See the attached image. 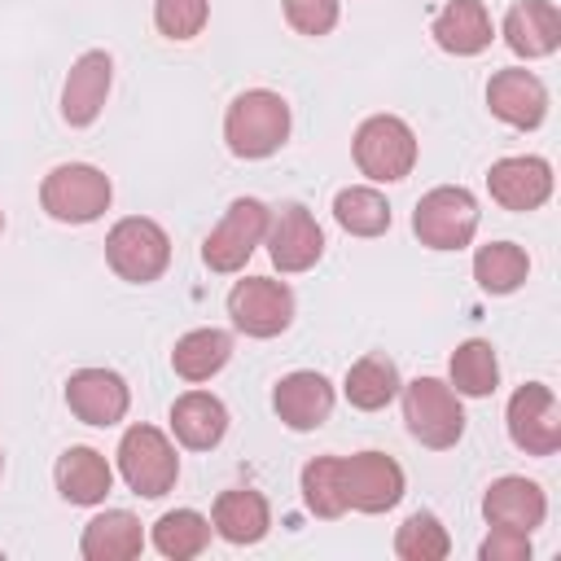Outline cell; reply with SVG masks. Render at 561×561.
<instances>
[{"label": "cell", "mask_w": 561, "mask_h": 561, "mask_svg": "<svg viewBox=\"0 0 561 561\" xmlns=\"http://www.w3.org/2000/svg\"><path fill=\"white\" fill-rule=\"evenodd\" d=\"M289 136V105L267 88L241 92L224 114V140L237 158H267Z\"/></svg>", "instance_id": "6da1fadb"}, {"label": "cell", "mask_w": 561, "mask_h": 561, "mask_svg": "<svg viewBox=\"0 0 561 561\" xmlns=\"http://www.w3.org/2000/svg\"><path fill=\"white\" fill-rule=\"evenodd\" d=\"M110 175L88 162H61L39 184V206L61 224H92L110 210Z\"/></svg>", "instance_id": "7a4b0ae2"}, {"label": "cell", "mask_w": 561, "mask_h": 561, "mask_svg": "<svg viewBox=\"0 0 561 561\" xmlns=\"http://www.w3.org/2000/svg\"><path fill=\"white\" fill-rule=\"evenodd\" d=\"M105 259H110V267H114L123 280L149 285V280H158V276L167 272V263H171V237L162 232V224H153V219H145V215H127V219H118V224L110 228V237H105Z\"/></svg>", "instance_id": "3957f363"}, {"label": "cell", "mask_w": 561, "mask_h": 561, "mask_svg": "<svg viewBox=\"0 0 561 561\" xmlns=\"http://www.w3.org/2000/svg\"><path fill=\"white\" fill-rule=\"evenodd\" d=\"M403 390V421L412 430V438H421L425 447H456L465 434V408L456 399V390L438 377H416Z\"/></svg>", "instance_id": "277c9868"}, {"label": "cell", "mask_w": 561, "mask_h": 561, "mask_svg": "<svg viewBox=\"0 0 561 561\" xmlns=\"http://www.w3.org/2000/svg\"><path fill=\"white\" fill-rule=\"evenodd\" d=\"M412 232L430 250H460L478 232V202L460 184H438L430 188L416 210H412Z\"/></svg>", "instance_id": "5b68a950"}, {"label": "cell", "mask_w": 561, "mask_h": 561, "mask_svg": "<svg viewBox=\"0 0 561 561\" xmlns=\"http://www.w3.org/2000/svg\"><path fill=\"white\" fill-rule=\"evenodd\" d=\"M118 473H123V482H127L136 495L158 500V495H167V491L175 486V478H180V456H175V447H171V438H167L162 430H153V425H131V430L123 434V443H118Z\"/></svg>", "instance_id": "8992f818"}, {"label": "cell", "mask_w": 561, "mask_h": 561, "mask_svg": "<svg viewBox=\"0 0 561 561\" xmlns=\"http://www.w3.org/2000/svg\"><path fill=\"white\" fill-rule=\"evenodd\" d=\"M355 167L368 175V180H381V184H394L403 175H412L416 167V136L403 118L394 114H373L359 123L355 131Z\"/></svg>", "instance_id": "52a82bcc"}, {"label": "cell", "mask_w": 561, "mask_h": 561, "mask_svg": "<svg viewBox=\"0 0 561 561\" xmlns=\"http://www.w3.org/2000/svg\"><path fill=\"white\" fill-rule=\"evenodd\" d=\"M267 219L272 210L259 197H237L228 206V215L219 219V228L202 241V259L210 272H241L245 259L254 254V245L267 237Z\"/></svg>", "instance_id": "ba28073f"}, {"label": "cell", "mask_w": 561, "mask_h": 561, "mask_svg": "<svg viewBox=\"0 0 561 561\" xmlns=\"http://www.w3.org/2000/svg\"><path fill=\"white\" fill-rule=\"evenodd\" d=\"M228 316L250 337H276L294 320V294L285 280L272 276H245L228 294Z\"/></svg>", "instance_id": "9c48e42d"}, {"label": "cell", "mask_w": 561, "mask_h": 561, "mask_svg": "<svg viewBox=\"0 0 561 561\" xmlns=\"http://www.w3.org/2000/svg\"><path fill=\"white\" fill-rule=\"evenodd\" d=\"M337 473H342V495L346 508L359 513H386L403 500V469L386 456V451H355V456H337Z\"/></svg>", "instance_id": "30bf717a"}, {"label": "cell", "mask_w": 561, "mask_h": 561, "mask_svg": "<svg viewBox=\"0 0 561 561\" xmlns=\"http://www.w3.org/2000/svg\"><path fill=\"white\" fill-rule=\"evenodd\" d=\"M504 421H508V438L526 456H552L561 447V408H557L552 390L539 381H526L513 390Z\"/></svg>", "instance_id": "8fae6325"}, {"label": "cell", "mask_w": 561, "mask_h": 561, "mask_svg": "<svg viewBox=\"0 0 561 561\" xmlns=\"http://www.w3.org/2000/svg\"><path fill=\"white\" fill-rule=\"evenodd\" d=\"M66 403L70 412L83 421V425H118L127 416V403H131V390L118 373L110 368H79L70 373L66 381Z\"/></svg>", "instance_id": "7c38bea8"}, {"label": "cell", "mask_w": 561, "mask_h": 561, "mask_svg": "<svg viewBox=\"0 0 561 561\" xmlns=\"http://www.w3.org/2000/svg\"><path fill=\"white\" fill-rule=\"evenodd\" d=\"M267 254L280 272H307L324 254V232L307 206H285L267 219Z\"/></svg>", "instance_id": "4fadbf2b"}, {"label": "cell", "mask_w": 561, "mask_h": 561, "mask_svg": "<svg viewBox=\"0 0 561 561\" xmlns=\"http://www.w3.org/2000/svg\"><path fill=\"white\" fill-rule=\"evenodd\" d=\"M486 188L504 210H535L552 197V167L535 153L522 158H500L486 171Z\"/></svg>", "instance_id": "5bb4252c"}, {"label": "cell", "mask_w": 561, "mask_h": 561, "mask_svg": "<svg viewBox=\"0 0 561 561\" xmlns=\"http://www.w3.org/2000/svg\"><path fill=\"white\" fill-rule=\"evenodd\" d=\"M110 79H114L110 53H101V48L83 53V57L70 66V75H66V88H61V118H66L70 127L96 123V114H101V105H105V96H110Z\"/></svg>", "instance_id": "9a60e30c"}, {"label": "cell", "mask_w": 561, "mask_h": 561, "mask_svg": "<svg viewBox=\"0 0 561 561\" xmlns=\"http://www.w3.org/2000/svg\"><path fill=\"white\" fill-rule=\"evenodd\" d=\"M486 105L500 123H508L517 131H530L548 114V88L530 70H500L486 83Z\"/></svg>", "instance_id": "2e32d148"}, {"label": "cell", "mask_w": 561, "mask_h": 561, "mask_svg": "<svg viewBox=\"0 0 561 561\" xmlns=\"http://www.w3.org/2000/svg\"><path fill=\"white\" fill-rule=\"evenodd\" d=\"M482 517H486L491 526H508V530H526V535H530V530L543 526V517H548V495H543L539 482L508 473V478H495V482L486 486V495H482Z\"/></svg>", "instance_id": "e0dca14e"}, {"label": "cell", "mask_w": 561, "mask_h": 561, "mask_svg": "<svg viewBox=\"0 0 561 561\" xmlns=\"http://www.w3.org/2000/svg\"><path fill=\"white\" fill-rule=\"evenodd\" d=\"M272 408L289 430H320L333 412V386L320 373H289L272 390Z\"/></svg>", "instance_id": "ac0fdd59"}, {"label": "cell", "mask_w": 561, "mask_h": 561, "mask_svg": "<svg viewBox=\"0 0 561 561\" xmlns=\"http://www.w3.org/2000/svg\"><path fill=\"white\" fill-rule=\"evenodd\" d=\"M504 44L517 57H548L561 44V9L552 0H522L504 18Z\"/></svg>", "instance_id": "d6986e66"}, {"label": "cell", "mask_w": 561, "mask_h": 561, "mask_svg": "<svg viewBox=\"0 0 561 561\" xmlns=\"http://www.w3.org/2000/svg\"><path fill=\"white\" fill-rule=\"evenodd\" d=\"M434 44L456 57H473L491 44V13L482 0H447L430 26Z\"/></svg>", "instance_id": "ffe728a7"}, {"label": "cell", "mask_w": 561, "mask_h": 561, "mask_svg": "<svg viewBox=\"0 0 561 561\" xmlns=\"http://www.w3.org/2000/svg\"><path fill=\"white\" fill-rule=\"evenodd\" d=\"M140 548H145V530L127 508L96 513L79 539V552L88 561H127V557H140Z\"/></svg>", "instance_id": "44dd1931"}, {"label": "cell", "mask_w": 561, "mask_h": 561, "mask_svg": "<svg viewBox=\"0 0 561 561\" xmlns=\"http://www.w3.org/2000/svg\"><path fill=\"white\" fill-rule=\"evenodd\" d=\"M171 430L184 447L206 451L228 434V408L206 390H188L171 403Z\"/></svg>", "instance_id": "7402d4cb"}, {"label": "cell", "mask_w": 561, "mask_h": 561, "mask_svg": "<svg viewBox=\"0 0 561 561\" xmlns=\"http://www.w3.org/2000/svg\"><path fill=\"white\" fill-rule=\"evenodd\" d=\"M53 478H57L61 500H70V504H101V500L110 495V486H114V469H110L105 456L92 451V447H70V451H61Z\"/></svg>", "instance_id": "603a6c76"}, {"label": "cell", "mask_w": 561, "mask_h": 561, "mask_svg": "<svg viewBox=\"0 0 561 561\" xmlns=\"http://www.w3.org/2000/svg\"><path fill=\"white\" fill-rule=\"evenodd\" d=\"M215 530L228 539V543H259L272 526V508L259 491H224L215 500V513H210Z\"/></svg>", "instance_id": "cb8c5ba5"}, {"label": "cell", "mask_w": 561, "mask_h": 561, "mask_svg": "<svg viewBox=\"0 0 561 561\" xmlns=\"http://www.w3.org/2000/svg\"><path fill=\"white\" fill-rule=\"evenodd\" d=\"M399 386H403V381H399L394 359H386V355H364V359H355V364L346 368L342 394H346L351 408L377 412V408H386V403L399 394Z\"/></svg>", "instance_id": "d4e9b609"}, {"label": "cell", "mask_w": 561, "mask_h": 561, "mask_svg": "<svg viewBox=\"0 0 561 561\" xmlns=\"http://www.w3.org/2000/svg\"><path fill=\"white\" fill-rule=\"evenodd\" d=\"M232 355V337L224 329H193L175 342L171 351V368L184 377V381H210Z\"/></svg>", "instance_id": "484cf974"}, {"label": "cell", "mask_w": 561, "mask_h": 561, "mask_svg": "<svg viewBox=\"0 0 561 561\" xmlns=\"http://www.w3.org/2000/svg\"><path fill=\"white\" fill-rule=\"evenodd\" d=\"M447 373H451V390L456 394H469V399H486L500 386V359H495L491 342H482V337L460 342L451 351Z\"/></svg>", "instance_id": "4316f807"}, {"label": "cell", "mask_w": 561, "mask_h": 561, "mask_svg": "<svg viewBox=\"0 0 561 561\" xmlns=\"http://www.w3.org/2000/svg\"><path fill=\"white\" fill-rule=\"evenodd\" d=\"M526 272H530V259L513 241H491V245H482L473 254V280L486 294H513V289H522Z\"/></svg>", "instance_id": "83f0119b"}, {"label": "cell", "mask_w": 561, "mask_h": 561, "mask_svg": "<svg viewBox=\"0 0 561 561\" xmlns=\"http://www.w3.org/2000/svg\"><path fill=\"white\" fill-rule=\"evenodd\" d=\"M206 543H210V522L197 508H175L153 522V548L171 561H188L206 552Z\"/></svg>", "instance_id": "f1b7e54d"}, {"label": "cell", "mask_w": 561, "mask_h": 561, "mask_svg": "<svg viewBox=\"0 0 561 561\" xmlns=\"http://www.w3.org/2000/svg\"><path fill=\"white\" fill-rule=\"evenodd\" d=\"M333 219L351 232V237H381L390 228V202L377 193V188H342L333 197Z\"/></svg>", "instance_id": "f546056e"}, {"label": "cell", "mask_w": 561, "mask_h": 561, "mask_svg": "<svg viewBox=\"0 0 561 561\" xmlns=\"http://www.w3.org/2000/svg\"><path fill=\"white\" fill-rule=\"evenodd\" d=\"M302 500L316 517H342L346 513L337 456H316V460L302 465Z\"/></svg>", "instance_id": "4dcf8cb0"}, {"label": "cell", "mask_w": 561, "mask_h": 561, "mask_svg": "<svg viewBox=\"0 0 561 561\" xmlns=\"http://www.w3.org/2000/svg\"><path fill=\"white\" fill-rule=\"evenodd\" d=\"M394 552L403 561H443L451 552V539L434 513H412L394 535Z\"/></svg>", "instance_id": "1f68e13d"}, {"label": "cell", "mask_w": 561, "mask_h": 561, "mask_svg": "<svg viewBox=\"0 0 561 561\" xmlns=\"http://www.w3.org/2000/svg\"><path fill=\"white\" fill-rule=\"evenodd\" d=\"M206 18H210V0H158L153 4V26L167 39H193V35H202Z\"/></svg>", "instance_id": "d6a6232c"}, {"label": "cell", "mask_w": 561, "mask_h": 561, "mask_svg": "<svg viewBox=\"0 0 561 561\" xmlns=\"http://www.w3.org/2000/svg\"><path fill=\"white\" fill-rule=\"evenodd\" d=\"M285 22L298 35H329L337 26V0H285Z\"/></svg>", "instance_id": "836d02e7"}, {"label": "cell", "mask_w": 561, "mask_h": 561, "mask_svg": "<svg viewBox=\"0 0 561 561\" xmlns=\"http://www.w3.org/2000/svg\"><path fill=\"white\" fill-rule=\"evenodd\" d=\"M482 561H526L530 557V535L526 530H508V526H491V535L478 548Z\"/></svg>", "instance_id": "e575fe53"}, {"label": "cell", "mask_w": 561, "mask_h": 561, "mask_svg": "<svg viewBox=\"0 0 561 561\" xmlns=\"http://www.w3.org/2000/svg\"><path fill=\"white\" fill-rule=\"evenodd\" d=\"M0 232H4V210H0Z\"/></svg>", "instance_id": "d590c367"}, {"label": "cell", "mask_w": 561, "mask_h": 561, "mask_svg": "<svg viewBox=\"0 0 561 561\" xmlns=\"http://www.w3.org/2000/svg\"><path fill=\"white\" fill-rule=\"evenodd\" d=\"M0 473H4V456H0Z\"/></svg>", "instance_id": "8d00e7d4"}, {"label": "cell", "mask_w": 561, "mask_h": 561, "mask_svg": "<svg viewBox=\"0 0 561 561\" xmlns=\"http://www.w3.org/2000/svg\"><path fill=\"white\" fill-rule=\"evenodd\" d=\"M0 557H4V548H0Z\"/></svg>", "instance_id": "74e56055"}]
</instances>
